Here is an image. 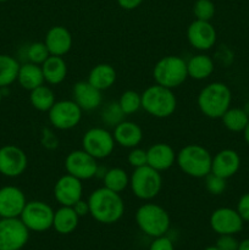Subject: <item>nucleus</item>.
Segmentation results:
<instances>
[{"label":"nucleus","instance_id":"obj_30","mask_svg":"<svg viewBox=\"0 0 249 250\" xmlns=\"http://www.w3.org/2000/svg\"><path fill=\"white\" fill-rule=\"evenodd\" d=\"M222 125L225 128L228 129L229 132L239 133L243 132L246 128L247 124L249 121V116L246 114L243 107H229L221 117Z\"/></svg>","mask_w":249,"mask_h":250},{"label":"nucleus","instance_id":"obj_40","mask_svg":"<svg viewBox=\"0 0 249 250\" xmlns=\"http://www.w3.org/2000/svg\"><path fill=\"white\" fill-rule=\"evenodd\" d=\"M149 250H175L172 241H171L168 237L161 236L154 238V241L151 242Z\"/></svg>","mask_w":249,"mask_h":250},{"label":"nucleus","instance_id":"obj_4","mask_svg":"<svg viewBox=\"0 0 249 250\" xmlns=\"http://www.w3.org/2000/svg\"><path fill=\"white\" fill-rule=\"evenodd\" d=\"M177 107V99L170 88L154 84L142 93V109L156 119H166L173 115Z\"/></svg>","mask_w":249,"mask_h":250},{"label":"nucleus","instance_id":"obj_42","mask_svg":"<svg viewBox=\"0 0 249 250\" xmlns=\"http://www.w3.org/2000/svg\"><path fill=\"white\" fill-rule=\"evenodd\" d=\"M144 0H117L120 6L124 10H134L143 2Z\"/></svg>","mask_w":249,"mask_h":250},{"label":"nucleus","instance_id":"obj_21","mask_svg":"<svg viewBox=\"0 0 249 250\" xmlns=\"http://www.w3.org/2000/svg\"><path fill=\"white\" fill-rule=\"evenodd\" d=\"M148 165L159 172L168 170L176 163L177 153L167 143H156L146 150Z\"/></svg>","mask_w":249,"mask_h":250},{"label":"nucleus","instance_id":"obj_31","mask_svg":"<svg viewBox=\"0 0 249 250\" xmlns=\"http://www.w3.org/2000/svg\"><path fill=\"white\" fill-rule=\"evenodd\" d=\"M103 181L105 188L116 193L124 192L127 187H129L128 173L121 167H112L105 171Z\"/></svg>","mask_w":249,"mask_h":250},{"label":"nucleus","instance_id":"obj_33","mask_svg":"<svg viewBox=\"0 0 249 250\" xmlns=\"http://www.w3.org/2000/svg\"><path fill=\"white\" fill-rule=\"evenodd\" d=\"M117 102L124 115H132L142 107V94L132 89L124 90Z\"/></svg>","mask_w":249,"mask_h":250},{"label":"nucleus","instance_id":"obj_29","mask_svg":"<svg viewBox=\"0 0 249 250\" xmlns=\"http://www.w3.org/2000/svg\"><path fill=\"white\" fill-rule=\"evenodd\" d=\"M20 66L14 56L0 54V88H6L16 82Z\"/></svg>","mask_w":249,"mask_h":250},{"label":"nucleus","instance_id":"obj_17","mask_svg":"<svg viewBox=\"0 0 249 250\" xmlns=\"http://www.w3.org/2000/svg\"><path fill=\"white\" fill-rule=\"evenodd\" d=\"M27 204L26 195L15 186L0 188V217H20Z\"/></svg>","mask_w":249,"mask_h":250},{"label":"nucleus","instance_id":"obj_47","mask_svg":"<svg viewBox=\"0 0 249 250\" xmlns=\"http://www.w3.org/2000/svg\"><path fill=\"white\" fill-rule=\"evenodd\" d=\"M1 100H2V89L0 88V103H1Z\"/></svg>","mask_w":249,"mask_h":250},{"label":"nucleus","instance_id":"obj_11","mask_svg":"<svg viewBox=\"0 0 249 250\" xmlns=\"http://www.w3.org/2000/svg\"><path fill=\"white\" fill-rule=\"evenodd\" d=\"M29 238V229L19 217L0 220V250H21Z\"/></svg>","mask_w":249,"mask_h":250},{"label":"nucleus","instance_id":"obj_5","mask_svg":"<svg viewBox=\"0 0 249 250\" xmlns=\"http://www.w3.org/2000/svg\"><path fill=\"white\" fill-rule=\"evenodd\" d=\"M136 222L144 234L153 238L165 236L171 224L168 212L154 203H145L137 209Z\"/></svg>","mask_w":249,"mask_h":250},{"label":"nucleus","instance_id":"obj_12","mask_svg":"<svg viewBox=\"0 0 249 250\" xmlns=\"http://www.w3.org/2000/svg\"><path fill=\"white\" fill-rule=\"evenodd\" d=\"M65 168L68 175L81 181H87L95 177L98 172L97 159L83 149L72 150L65 159Z\"/></svg>","mask_w":249,"mask_h":250},{"label":"nucleus","instance_id":"obj_16","mask_svg":"<svg viewBox=\"0 0 249 250\" xmlns=\"http://www.w3.org/2000/svg\"><path fill=\"white\" fill-rule=\"evenodd\" d=\"M82 181L68 173L61 176L54 186V197L61 207H73L82 199Z\"/></svg>","mask_w":249,"mask_h":250},{"label":"nucleus","instance_id":"obj_36","mask_svg":"<svg viewBox=\"0 0 249 250\" xmlns=\"http://www.w3.org/2000/svg\"><path fill=\"white\" fill-rule=\"evenodd\" d=\"M205 178V188L212 195H220L226 190L227 180L210 172Z\"/></svg>","mask_w":249,"mask_h":250},{"label":"nucleus","instance_id":"obj_19","mask_svg":"<svg viewBox=\"0 0 249 250\" xmlns=\"http://www.w3.org/2000/svg\"><path fill=\"white\" fill-rule=\"evenodd\" d=\"M72 97L83 111H93L103 103L102 90L93 87L88 81H80L73 85Z\"/></svg>","mask_w":249,"mask_h":250},{"label":"nucleus","instance_id":"obj_15","mask_svg":"<svg viewBox=\"0 0 249 250\" xmlns=\"http://www.w3.org/2000/svg\"><path fill=\"white\" fill-rule=\"evenodd\" d=\"M187 39L190 46L197 49V50H210L215 45V43H216V29L210 23V21L195 20V21H193L188 26Z\"/></svg>","mask_w":249,"mask_h":250},{"label":"nucleus","instance_id":"obj_6","mask_svg":"<svg viewBox=\"0 0 249 250\" xmlns=\"http://www.w3.org/2000/svg\"><path fill=\"white\" fill-rule=\"evenodd\" d=\"M153 77L156 84L175 89L188 78L187 61L177 55L164 56L154 66Z\"/></svg>","mask_w":249,"mask_h":250},{"label":"nucleus","instance_id":"obj_43","mask_svg":"<svg viewBox=\"0 0 249 250\" xmlns=\"http://www.w3.org/2000/svg\"><path fill=\"white\" fill-rule=\"evenodd\" d=\"M238 250H249V238H246L242 242H239Z\"/></svg>","mask_w":249,"mask_h":250},{"label":"nucleus","instance_id":"obj_9","mask_svg":"<svg viewBox=\"0 0 249 250\" xmlns=\"http://www.w3.org/2000/svg\"><path fill=\"white\" fill-rule=\"evenodd\" d=\"M53 208L42 200L27 202L20 219L27 229L33 232H45L53 227L54 221Z\"/></svg>","mask_w":249,"mask_h":250},{"label":"nucleus","instance_id":"obj_7","mask_svg":"<svg viewBox=\"0 0 249 250\" xmlns=\"http://www.w3.org/2000/svg\"><path fill=\"white\" fill-rule=\"evenodd\" d=\"M129 188L138 199L145 202L154 199L163 188L161 173L149 165L134 168L129 176Z\"/></svg>","mask_w":249,"mask_h":250},{"label":"nucleus","instance_id":"obj_10","mask_svg":"<svg viewBox=\"0 0 249 250\" xmlns=\"http://www.w3.org/2000/svg\"><path fill=\"white\" fill-rule=\"evenodd\" d=\"M115 146L116 143L112 133L103 127H93L83 134L82 149L97 160L111 155Z\"/></svg>","mask_w":249,"mask_h":250},{"label":"nucleus","instance_id":"obj_22","mask_svg":"<svg viewBox=\"0 0 249 250\" xmlns=\"http://www.w3.org/2000/svg\"><path fill=\"white\" fill-rule=\"evenodd\" d=\"M112 136H114L115 143L127 149L136 148L143 141V131L141 126L136 122L126 121V120L114 127Z\"/></svg>","mask_w":249,"mask_h":250},{"label":"nucleus","instance_id":"obj_34","mask_svg":"<svg viewBox=\"0 0 249 250\" xmlns=\"http://www.w3.org/2000/svg\"><path fill=\"white\" fill-rule=\"evenodd\" d=\"M26 56L29 62L42 65L50 56V53L44 42H34L27 46Z\"/></svg>","mask_w":249,"mask_h":250},{"label":"nucleus","instance_id":"obj_8","mask_svg":"<svg viewBox=\"0 0 249 250\" xmlns=\"http://www.w3.org/2000/svg\"><path fill=\"white\" fill-rule=\"evenodd\" d=\"M83 110L75 100H56L48 111L49 122L59 131H68L77 126L82 120Z\"/></svg>","mask_w":249,"mask_h":250},{"label":"nucleus","instance_id":"obj_32","mask_svg":"<svg viewBox=\"0 0 249 250\" xmlns=\"http://www.w3.org/2000/svg\"><path fill=\"white\" fill-rule=\"evenodd\" d=\"M124 112L120 107L119 102H109L103 106L100 119L103 124L109 127H115L124 120Z\"/></svg>","mask_w":249,"mask_h":250},{"label":"nucleus","instance_id":"obj_24","mask_svg":"<svg viewBox=\"0 0 249 250\" xmlns=\"http://www.w3.org/2000/svg\"><path fill=\"white\" fill-rule=\"evenodd\" d=\"M117 78L116 70L110 63H98L90 70L88 75V82L99 90H106L115 84Z\"/></svg>","mask_w":249,"mask_h":250},{"label":"nucleus","instance_id":"obj_25","mask_svg":"<svg viewBox=\"0 0 249 250\" xmlns=\"http://www.w3.org/2000/svg\"><path fill=\"white\" fill-rule=\"evenodd\" d=\"M17 82L20 83L23 89L33 90L34 88L39 87V85L44 84L45 80H44L43 71H42V66L37 65L33 62H24L23 65L20 66L19 75H17Z\"/></svg>","mask_w":249,"mask_h":250},{"label":"nucleus","instance_id":"obj_27","mask_svg":"<svg viewBox=\"0 0 249 250\" xmlns=\"http://www.w3.org/2000/svg\"><path fill=\"white\" fill-rule=\"evenodd\" d=\"M80 224V216L72 207H61L54 212L53 229L60 234H70Z\"/></svg>","mask_w":249,"mask_h":250},{"label":"nucleus","instance_id":"obj_13","mask_svg":"<svg viewBox=\"0 0 249 250\" xmlns=\"http://www.w3.org/2000/svg\"><path fill=\"white\" fill-rule=\"evenodd\" d=\"M28 159L26 153L17 146L7 144L0 148V173L5 177L15 178L26 171Z\"/></svg>","mask_w":249,"mask_h":250},{"label":"nucleus","instance_id":"obj_20","mask_svg":"<svg viewBox=\"0 0 249 250\" xmlns=\"http://www.w3.org/2000/svg\"><path fill=\"white\" fill-rule=\"evenodd\" d=\"M72 34L66 27L54 26L46 32L44 43L50 55L63 56L72 48Z\"/></svg>","mask_w":249,"mask_h":250},{"label":"nucleus","instance_id":"obj_23","mask_svg":"<svg viewBox=\"0 0 249 250\" xmlns=\"http://www.w3.org/2000/svg\"><path fill=\"white\" fill-rule=\"evenodd\" d=\"M44 80L48 84L58 85L66 80L67 76V63L62 56L50 55L42 63Z\"/></svg>","mask_w":249,"mask_h":250},{"label":"nucleus","instance_id":"obj_18","mask_svg":"<svg viewBox=\"0 0 249 250\" xmlns=\"http://www.w3.org/2000/svg\"><path fill=\"white\" fill-rule=\"evenodd\" d=\"M241 167V156L233 149H222L212 156L211 173L228 180L238 172Z\"/></svg>","mask_w":249,"mask_h":250},{"label":"nucleus","instance_id":"obj_3","mask_svg":"<svg viewBox=\"0 0 249 250\" xmlns=\"http://www.w3.org/2000/svg\"><path fill=\"white\" fill-rule=\"evenodd\" d=\"M176 164L189 177L204 178L211 172L212 156L203 146L187 144L177 153Z\"/></svg>","mask_w":249,"mask_h":250},{"label":"nucleus","instance_id":"obj_37","mask_svg":"<svg viewBox=\"0 0 249 250\" xmlns=\"http://www.w3.org/2000/svg\"><path fill=\"white\" fill-rule=\"evenodd\" d=\"M127 161L133 168L142 167L144 165H148V156H146V150L138 148H132L131 151L127 155Z\"/></svg>","mask_w":249,"mask_h":250},{"label":"nucleus","instance_id":"obj_14","mask_svg":"<svg viewBox=\"0 0 249 250\" xmlns=\"http://www.w3.org/2000/svg\"><path fill=\"white\" fill-rule=\"evenodd\" d=\"M243 219L232 208H219L210 216V227L219 236L239 233L243 229Z\"/></svg>","mask_w":249,"mask_h":250},{"label":"nucleus","instance_id":"obj_48","mask_svg":"<svg viewBox=\"0 0 249 250\" xmlns=\"http://www.w3.org/2000/svg\"><path fill=\"white\" fill-rule=\"evenodd\" d=\"M5 1H7V0H0V2H5Z\"/></svg>","mask_w":249,"mask_h":250},{"label":"nucleus","instance_id":"obj_26","mask_svg":"<svg viewBox=\"0 0 249 250\" xmlns=\"http://www.w3.org/2000/svg\"><path fill=\"white\" fill-rule=\"evenodd\" d=\"M215 70L214 60L207 54H198L187 61L188 77L197 81L209 78Z\"/></svg>","mask_w":249,"mask_h":250},{"label":"nucleus","instance_id":"obj_1","mask_svg":"<svg viewBox=\"0 0 249 250\" xmlns=\"http://www.w3.org/2000/svg\"><path fill=\"white\" fill-rule=\"evenodd\" d=\"M89 215L99 224L112 225L124 214V203L120 193L105 187L93 190L88 198Z\"/></svg>","mask_w":249,"mask_h":250},{"label":"nucleus","instance_id":"obj_38","mask_svg":"<svg viewBox=\"0 0 249 250\" xmlns=\"http://www.w3.org/2000/svg\"><path fill=\"white\" fill-rule=\"evenodd\" d=\"M220 250H238L239 242L234 237V234H221L217 238L216 244Z\"/></svg>","mask_w":249,"mask_h":250},{"label":"nucleus","instance_id":"obj_41","mask_svg":"<svg viewBox=\"0 0 249 250\" xmlns=\"http://www.w3.org/2000/svg\"><path fill=\"white\" fill-rule=\"evenodd\" d=\"M72 208L76 211V214H77L80 217L85 216V215H89V204H88V200L87 202L83 199L78 200Z\"/></svg>","mask_w":249,"mask_h":250},{"label":"nucleus","instance_id":"obj_35","mask_svg":"<svg viewBox=\"0 0 249 250\" xmlns=\"http://www.w3.org/2000/svg\"><path fill=\"white\" fill-rule=\"evenodd\" d=\"M195 20L210 21L215 15V5L211 0H197L193 6Z\"/></svg>","mask_w":249,"mask_h":250},{"label":"nucleus","instance_id":"obj_28","mask_svg":"<svg viewBox=\"0 0 249 250\" xmlns=\"http://www.w3.org/2000/svg\"><path fill=\"white\" fill-rule=\"evenodd\" d=\"M29 102L31 105L36 110L42 112H48L55 104V94L53 89L45 84H42L39 87L34 88L29 93Z\"/></svg>","mask_w":249,"mask_h":250},{"label":"nucleus","instance_id":"obj_45","mask_svg":"<svg viewBox=\"0 0 249 250\" xmlns=\"http://www.w3.org/2000/svg\"><path fill=\"white\" fill-rule=\"evenodd\" d=\"M243 110H244V111H246V114L248 115V116H249V100H248V102L246 103V104H244Z\"/></svg>","mask_w":249,"mask_h":250},{"label":"nucleus","instance_id":"obj_39","mask_svg":"<svg viewBox=\"0 0 249 250\" xmlns=\"http://www.w3.org/2000/svg\"><path fill=\"white\" fill-rule=\"evenodd\" d=\"M236 210L244 222H249V192L239 198Z\"/></svg>","mask_w":249,"mask_h":250},{"label":"nucleus","instance_id":"obj_46","mask_svg":"<svg viewBox=\"0 0 249 250\" xmlns=\"http://www.w3.org/2000/svg\"><path fill=\"white\" fill-rule=\"evenodd\" d=\"M204 250H220V249L217 248L216 246H214V247H208V248H205Z\"/></svg>","mask_w":249,"mask_h":250},{"label":"nucleus","instance_id":"obj_44","mask_svg":"<svg viewBox=\"0 0 249 250\" xmlns=\"http://www.w3.org/2000/svg\"><path fill=\"white\" fill-rule=\"evenodd\" d=\"M242 133H243L244 141H246V143L249 146V121H248V124H247L246 128L243 129V132H242Z\"/></svg>","mask_w":249,"mask_h":250},{"label":"nucleus","instance_id":"obj_2","mask_svg":"<svg viewBox=\"0 0 249 250\" xmlns=\"http://www.w3.org/2000/svg\"><path fill=\"white\" fill-rule=\"evenodd\" d=\"M232 92L222 82H212L199 92L197 104L203 115L209 119H221L222 115L231 107Z\"/></svg>","mask_w":249,"mask_h":250}]
</instances>
